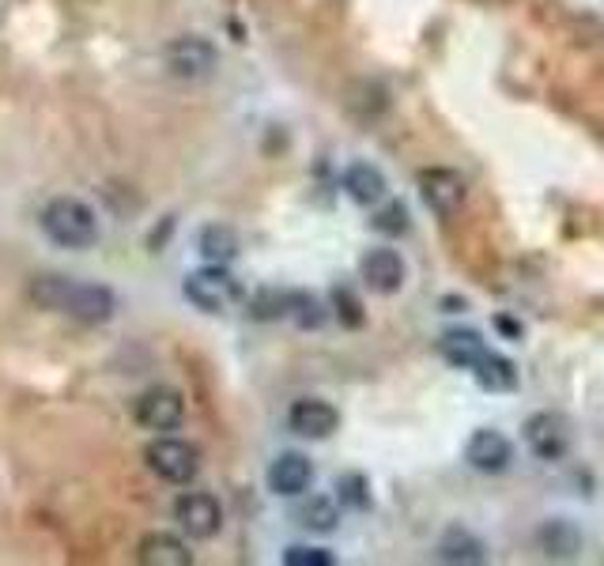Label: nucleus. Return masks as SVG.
Returning <instances> with one entry per match:
<instances>
[{"mask_svg": "<svg viewBox=\"0 0 604 566\" xmlns=\"http://www.w3.org/2000/svg\"><path fill=\"white\" fill-rule=\"evenodd\" d=\"M42 230L50 235V242L68 246V250H84V246H91L99 238V219L76 197H58V201L46 204Z\"/></svg>", "mask_w": 604, "mask_h": 566, "instance_id": "f03ea898", "label": "nucleus"}, {"mask_svg": "<svg viewBox=\"0 0 604 566\" xmlns=\"http://www.w3.org/2000/svg\"><path fill=\"white\" fill-rule=\"evenodd\" d=\"M344 193L352 197L355 204H363V209H375V204L386 201V193H389L386 174L370 163H352L344 171Z\"/></svg>", "mask_w": 604, "mask_h": 566, "instance_id": "2eb2a0df", "label": "nucleus"}, {"mask_svg": "<svg viewBox=\"0 0 604 566\" xmlns=\"http://www.w3.org/2000/svg\"><path fill=\"white\" fill-rule=\"evenodd\" d=\"M174 517H178V525L193 540H212L224 529V506H219L209 491H189V495H181L178 506H174Z\"/></svg>", "mask_w": 604, "mask_h": 566, "instance_id": "423d86ee", "label": "nucleus"}, {"mask_svg": "<svg viewBox=\"0 0 604 566\" xmlns=\"http://www.w3.org/2000/svg\"><path fill=\"white\" fill-rule=\"evenodd\" d=\"M197 246H201V257L209 261V265H230V261L238 257V235L230 227H224V223L204 227Z\"/></svg>", "mask_w": 604, "mask_h": 566, "instance_id": "a211bd4d", "label": "nucleus"}, {"mask_svg": "<svg viewBox=\"0 0 604 566\" xmlns=\"http://www.w3.org/2000/svg\"><path fill=\"white\" fill-rule=\"evenodd\" d=\"M337 521H340V510H337V502H332V499L314 495L310 502H302L299 525H306L310 532H332V529H337Z\"/></svg>", "mask_w": 604, "mask_h": 566, "instance_id": "412c9836", "label": "nucleus"}, {"mask_svg": "<svg viewBox=\"0 0 604 566\" xmlns=\"http://www.w3.org/2000/svg\"><path fill=\"white\" fill-rule=\"evenodd\" d=\"M332 302H337V317H340V322H344L348 329H360V325H363V302L355 299L348 287H337V291H332Z\"/></svg>", "mask_w": 604, "mask_h": 566, "instance_id": "393cba45", "label": "nucleus"}, {"mask_svg": "<svg viewBox=\"0 0 604 566\" xmlns=\"http://www.w3.org/2000/svg\"><path fill=\"white\" fill-rule=\"evenodd\" d=\"M148 468L166 483H193L201 473V453L193 442H181V438H155L144 453Z\"/></svg>", "mask_w": 604, "mask_h": 566, "instance_id": "20e7f679", "label": "nucleus"}, {"mask_svg": "<svg viewBox=\"0 0 604 566\" xmlns=\"http://www.w3.org/2000/svg\"><path fill=\"white\" fill-rule=\"evenodd\" d=\"M163 61L166 68H171V76L178 79H204L216 72V46L209 42V38H197V35H186V38H174L171 46L163 50Z\"/></svg>", "mask_w": 604, "mask_h": 566, "instance_id": "39448f33", "label": "nucleus"}, {"mask_svg": "<svg viewBox=\"0 0 604 566\" xmlns=\"http://www.w3.org/2000/svg\"><path fill=\"white\" fill-rule=\"evenodd\" d=\"M465 178H461L457 171H450V166H431V171H419V197H424V204L431 212L439 215H453L465 204Z\"/></svg>", "mask_w": 604, "mask_h": 566, "instance_id": "0eeeda50", "label": "nucleus"}, {"mask_svg": "<svg viewBox=\"0 0 604 566\" xmlns=\"http://www.w3.org/2000/svg\"><path fill=\"white\" fill-rule=\"evenodd\" d=\"M288 317H295L302 329H317V325L325 322L322 302H317L314 294H306V291H288Z\"/></svg>", "mask_w": 604, "mask_h": 566, "instance_id": "4be33fe9", "label": "nucleus"}, {"mask_svg": "<svg viewBox=\"0 0 604 566\" xmlns=\"http://www.w3.org/2000/svg\"><path fill=\"white\" fill-rule=\"evenodd\" d=\"M314 483V465H310L302 453H280L268 468V488L284 499H295Z\"/></svg>", "mask_w": 604, "mask_h": 566, "instance_id": "ddd939ff", "label": "nucleus"}, {"mask_svg": "<svg viewBox=\"0 0 604 566\" xmlns=\"http://www.w3.org/2000/svg\"><path fill=\"white\" fill-rule=\"evenodd\" d=\"M491 348L483 344V337L480 332H473V329H453L446 332V337L439 340V355L446 359L450 366H457V370H468L473 374L476 366L483 363V355H488Z\"/></svg>", "mask_w": 604, "mask_h": 566, "instance_id": "4468645a", "label": "nucleus"}, {"mask_svg": "<svg viewBox=\"0 0 604 566\" xmlns=\"http://www.w3.org/2000/svg\"><path fill=\"white\" fill-rule=\"evenodd\" d=\"M540 544H544V555H552V559H570L578 552V544H582V537H578V529L570 521H548L540 529Z\"/></svg>", "mask_w": 604, "mask_h": 566, "instance_id": "aec40b11", "label": "nucleus"}, {"mask_svg": "<svg viewBox=\"0 0 604 566\" xmlns=\"http://www.w3.org/2000/svg\"><path fill=\"white\" fill-rule=\"evenodd\" d=\"M473 378L480 381L483 389H491V393H511V389L518 386V374H514V363H511V359H503L499 352H488V355H483V363L473 370Z\"/></svg>", "mask_w": 604, "mask_h": 566, "instance_id": "6ab92c4d", "label": "nucleus"}, {"mask_svg": "<svg viewBox=\"0 0 604 566\" xmlns=\"http://www.w3.org/2000/svg\"><path fill=\"white\" fill-rule=\"evenodd\" d=\"M35 299L61 314H73L87 325H99L114 314V294L99 284H76L68 276H38Z\"/></svg>", "mask_w": 604, "mask_h": 566, "instance_id": "f257e3e1", "label": "nucleus"}, {"mask_svg": "<svg viewBox=\"0 0 604 566\" xmlns=\"http://www.w3.org/2000/svg\"><path fill=\"white\" fill-rule=\"evenodd\" d=\"M288 427L295 430L299 438H310V442H322V438H329L332 430L340 427V412L332 408L329 401H317V397H302V401L291 404Z\"/></svg>", "mask_w": 604, "mask_h": 566, "instance_id": "9b49d317", "label": "nucleus"}, {"mask_svg": "<svg viewBox=\"0 0 604 566\" xmlns=\"http://www.w3.org/2000/svg\"><path fill=\"white\" fill-rule=\"evenodd\" d=\"M181 419H186V401L166 386L148 389L137 401V424L144 430H174L181 427Z\"/></svg>", "mask_w": 604, "mask_h": 566, "instance_id": "9d476101", "label": "nucleus"}, {"mask_svg": "<svg viewBox=\"0 0 604 566\" xmlns=\"http://www.w3.org/2000/svg\"><path fill=\"white\" fill-rule=\"evenodd\" d=\"M521 430H526V445L540 461H559L563 453L570 450L567 419L555 416V412H537V416L526 419V427Z\"/></svg>", "mask_w": 604, "mask_h": 566, "instance_id": "6e6552de", "label": "nucleus"}, {"mask_svg": "<svg viewBox=\"0 0 604 566\" xmlns=\"http://www.w3.org/2000/svg\"><path fill=\"white\" fill-rule=\"evenodd\" d=\"M140 563L144 566H189L193 555H189V548L181 544L178 537H171V532H151V537L140 540Z\"/></svg>", "mask_w": 604, "mask_h": 566, "instance_id": "dca6fc26", "label": "nucleus"}, {"mask_svg": "<svg viewBox=\"0 0 604 566\" xmlns=\"http://www.w3.org/2000/svg\"><path fill=\"white\" fill-rule=\"evenodd\" d=\"M360 276H363V284H367L375 294H397L404 287V276H408V268H404L401 253L389 250V246H378V250L363 253Z\"/></svg>", "mask_w": 604, "mask_h": 566, "instance_id": "1a4fd4ad", "label": "nucleus"}, {"mask_svg": "<svg viewBox=\"0 0 604 566\" xmlns=\"http://www.w3.org/2000/svg\"><path fill=\"white\" fill-rule=\"evenodd\" d=\"M375 230L381 235H404L408 230V209L401 201H389L386 209L375 215Z\"/></svg>", "mask_w": 604, "mask_h": 566, "instance_id": "b1692460", "label": "nucleus"}, {"mask_svg": "<svg viewBox=\"0 0 604 566\" xmlns=\"http://www.w3.org/2000/svg\"><path fill=\"white\" fill-rule=\"evenodd\" d=\"M186 299L204 314H227L242 302V287L227 273V265H204L186 276Z\"/></svg>", "mask_w": 604, "mask_h": 566, "instance_id": "7ed1b4c3", "label": "nucleus"}, {"mask_svg": "<svg viewBox=\"0 0 604 566\" xmlns=\"http://www.w3.org/2000/svg\"><path fill=\"white\" fill-rule=\"evenodd\" d=\"M337 495L344 506H352V510H367L370 506V491H367V480H363L360 473H344L337 480Z\"/></svg>", "mask_w": 604, "mask_h": 566, "instance_id": "5701e85b", "label": "nucleus"}, {"mask_svg": "<svg viewBox=\"0 0 604 566\" xmlns=\"http://www.w3.org/2000/svg\"><path fill=\"white\" fill-rule=\"evenodd\" d=\"M284 563L288 566H337V559H332L325 548H302V544L288 548V552H284Z\"/></svg>", "mask_w": 604, "mask_h": 566, "instance_id": "a878e982", "label": "nucleus"}, {"mask_svg": "<svg viewBox=\"0 0 604 566\" xmlns=\"http://www.w3.org/2000/svg\"><path fill=\"white\" fill-rule=\"evenodd\" d=\"M514 457V445L506 442V435L491 427H480L465 445V461L476 468V473H503Z\"/></svg>", "mask_w": 604, "mask_h": 566, "instance_id": "f8f14e48", "label": "nucleus"}, {"mask_svg": "<svg viewBox=\"0 0 604 566\" xmlns=\"http://www.w3.org/2000/svg\"><path fill=\"white\" fill-rule=\"evenodd\" d=\"M439 559L453 566H476L483 563V544L468 529L453 525V529H446V537L439 540Z\"/></svg>", "mask_w": 604, "mask_h": 566, "instance_id": "f3484780", "label": "nucleus"}]
</instances>
